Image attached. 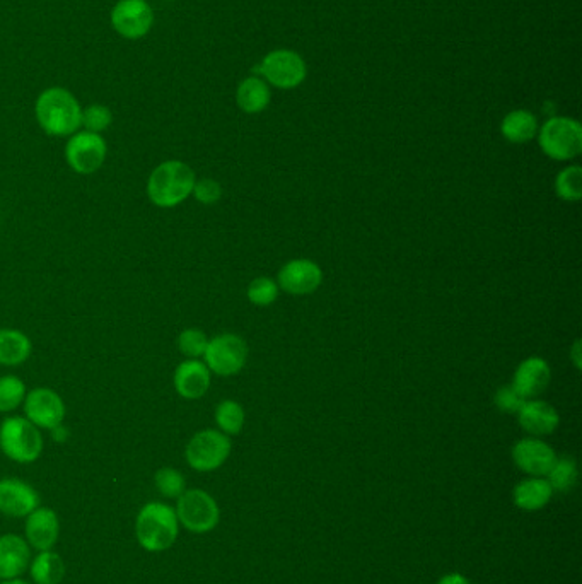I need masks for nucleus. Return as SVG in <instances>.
I'll list each match as a JSON object with an SVG mask.
<instances>
[{
  "mask_svg": "<svg viewBox=\"0 0 582 584\" xmlns=\"http://www.w3.org/2000/svg\"><path fill=\"white\" fill-rule=\"evenodd\" d=\"M197 175L192 166L180 159L158 164L147 178L146 195L159 209H175L192 197Z\"/></svg>",
  "mask_w": 582,
  "mask_h": 584,
  "instance_id": "1",
  "label": "nucleus"
},
{
  "mask_svg": "<svg viewBox=\"0 0 582 584\" xmlns=\"http://www.w3.org/2000/svg\"><path fill=\"white\" fill-rule=\"evenodd\" d=\"M555 192L557 197L564 202L574 204L582 199V168L577 164L567 166L559 171L555 178Z\"/></svg>",
  "mask_w": 582,
  "mask_h": 584,
  "instance_id": "29",
  "label": "nucleus"
},
{
  "mask_svg": "<svg viewBox=\"0 0 582 584\" xmlns=\"http://www.w3.org/2000/svg\"><path fill=\"white\" fill-rule=\"evenodd\" d=\"M279 284L268 279V277H258L255 281L250 282L248 286V301L255 306H260V308H265V306H270L274 304L279 298Z\"/></svg>",
  "mask_w": 582,
  "mask_h": 584,
  "instance_id": "32",
  "label": "nucleus"
},
{
  "mask_svg": "<svg viewBox=\"0 0 582 584\" xmlns=\"http://www.w3.org/2000/svg\"><path fill=\"white\" fill-rule=\"evenodd\" d=\"M582 342L577 339L572 345L571 352H569V357H571L572 364L576 366L577 371H581L582 368Z\"/></svg>",
  "mask_w": 582,
  "mask_h": 584,
  "instance_id": "36",
  "label": "nucleus"
},
{
  "mask_svg": "<svg viewBox=\"0 0 582 584\" xmlns=\"http://www.w3.org/2000/svg\"><path fill=\"white\" fill-rule=\"evenodd\" d=\"M154 484L159 494L166 499H178L183 492L187 491L185 475L173 467L159 468L154 475Z\"/></svg>",
  "mask_w": 582,
  "mask_h": 584,
  "instance_id": "30",
  "label": "nucleus"
},
{
  "mask_svg": "<svg viewBox=\"0 0 582 584\" xmlns=\"http://www.w3.org/2000/svg\"><path fill=\"white\" fill-rule=\"evenodd\" d=\"M270 94L272 93L268 89L267 82L262 81L260 77H248L239 84L236 103L245 113L257 115L270 105V98H272Z\"/></svg>",
  "mask_w": 582,
  "mask_h": 584,
  "instance_id": "24",
  "label": "nucleus"
},
{
  "mask_svg": "<svg viewBox=\"0 0 582 584\" xmlns=\"http://www.w3.org/2000/svg\"><path fill=\"white\" fill-rule=\"evenodd\" d=\"M552 496V487L543 477H530V479L521 480L513 491L514 506L528 511V513L545 508L550 503Z\"/></svg>",
  "mask_w": 582,
  "mask_h": 584,
  "instance_id": "22",
  "label": "nucleus"
},
{
  "mask_svg": "<svg viewBox=\"0 0 582 584\" xmlns=\"http://www.w3.org/2000/svg\"><path fill=\"white\" fill-rule=\"evenodd\" d=\"M321 282L323 270L318 263L308 258L287 262L277 275L279 289L291 296H309L320 289Z\"/></svg>",
  "mask_w": 582,
  "mask_h": 584,
  "instance_id": "13",
  "label": "nucleus"
},
{
  "mask_svg": "<svg viewBox=\"0 0 582 584\" xmlns=\"http://www.w3.org/2000/svg\"><path fill=\"white\" fill-rule=\"evenodd\" d=\"M33 342L18 328H0V366L19 368L30 361Z\"/></svg>",
  "mask_w": 582,
  "mask_h": 584,
  "instance_id": "21",
  "label": "nucleus"
},
{
  "mask_svg": "<svg viewBox=\"0 0 582 584\" xmlns=\"http://www.w3.org/2000/svg\"><path fill=\"white\" fill-rule=\"evenodd\" d=\"M524 402L526 400L514 390L513 385L502 386L494 395L495 407L504 412V414L518 415Z\"/></svg>",
  "mask_w": 582,
  "mask_h": 584,
  "instance_id": "35",
  "label": "nucleus"
},
{
  "mask_svg": "<svg viewBox=\"0 0 582 584\" xmlns=\"http://www.w3.org/2000/svg\"><path fill=\"white\" fill-rule=\"evenodd\" d=\"M24 417L40 431H52L62 426L67 414L64 398L48 386H36L26 393L23 402Z\"/></svg>",
  "mask_w": 582,
  "mask_h": 584,
  "instance_id": "10",
  "label": "nucleus"
},
{
  "mask_svg": "<svg viewBox=\"0 0 582 584\" xmlns=\"http://www.w3.org/2000/svg\"><path fill=\"white\" fill-rule=\"evenodd\" d=\"M28 386L16 374L0 376V414H12L23 407Z\"/></svg>",
  "mask_w": 582,
  "mask_h": 584,
  "instance_id": "27",
  "label": "nucleus"
},
{
  "mask_svg": "<svg viewBox=\"0 0 582 584\" xmlns=\"http://www.w3.org/2000/svg\"><path fill=\"white\" fill-rule=\"evenodd\" d=\"M40 504V494L33 485L12 477L0 480V513L9 518H26Z\"/></svg>",
  "mask_w": 582,
  "mask_h": 584,
  "instance_id": "15",
  "label": "nucleus"
},
{
  "mask_svg": "<svg viewBox=\"0 0 582 584\" xmlns=\"http://www.w3.org/2000/svg\"><path fill=\"white\" fill-rule=\"evenodd\" d=\"M202 359L210 373L229 378L245 368L248 344L236 333H221L214 339H209Z\"/></svg>",
  "mask_w": 582,
  "mask_h": 584,
  "instance_id": "8",
  "label": "nucleus"
},
{
  "mask_svg": "<svg viewBox=\"0 0 582 584\" xmlns=\"http://www.w3.org/2000/svg\"><path fill=\"white\" fill-rule=\"evenodd\" d=\"M559 456L550 444L540 438L519 439L513 446V462L523 474L530 477H547Z\"/></svg>",
  "mask_w": 582,
  "mask_h": 584,
  "instance_id": "14",
  "label": "nucleus"
},
{
  "mask_svg": "<svg viewBox=\"0 0 582 584\" xmlns=\"http://www.w3.org/2000/svg\"><path fill=\"white\" fill-rule=\"evenodd\" d=\"M233 443L227 434L219 429H202L188 441L185 460L195 472H214L227 462Z\"/></svg>",
  "mask_w": 582,
  "mask_h": 584,
  "instance_id": "7",
  "label": "nucleus"
},
{
  "mask_svg": "<svg viewBox=\"0 0 582 584\" xmlns=\"http://www.w3.org/2000/svg\"><path fill=\"white\" fill-rule=\"evenodd\" d=\"M257 72L275 88L294 89L306 79V64L299 53L275 50L262 60Z\"/></svg>",
  "mask_w": 582,
  "mask_h": 584,
  "instance_id": "11",
  "label": "nucleus"
},
{
  "mask_svg": "<svg viewBox=\"0 0 582 584\" xmlns=\"http://www.w3.org/2000/svg\"><path fill=\"white\" fill-rule=\"evenodd\" d=\"M31 547L26 538L7 533L0 537V579H18L31 564Z\"/></svg>",
  "mask_w": 582,
  "mask_h": 584,
  "instance_id": "20",
  "label": "nucleus"
},
{
  "mask_svg": "<svg viewBox=\"0 0 582 584\" xmlns=\"http://www.w3.org/2000/svg\"><path fill=\"white\" fill-rule=\"evenodd\" d=\"M550 381H552L550 364L543 357L533 356L519 364L511 385L524 400H533L547 390Z\"/></svg>",
  "mask_w": 582,
  "mask_h": 584,
  "instance_id": "17",
  "label": "nucleus"
},
{
  "mask_svg": "<svg viewBox=\"0 0 582 584\" xmlns=\"http://www.w3.org/2000/svg\"><path fill=\"white\" fill-rule=\"evenodd\" d=\"M154 12L146 0H120L111 11V26L127 40H139L152 30Z\"/></svg>",
  "mask_w": 582,
  "mask_h": 584,
  "instance_id": "12",
  "label": "nucleus"
},
{
  "mask_svg": "<svg viewBox=\"0 0 582 584\" xmlns=\"http://www.w3.org/2000/svg\"><path fill=\"white\" fill-rule=\"evenodd\" d=\"M538 120L528 110H514L507 113L501 123V134L511 144H526L538 134Z\"/></svg>",
  "mask_w": 582,
  "mask_h": 584,
  "instance_id": "23",
  "label": "nucleus"
},
{
  "mask_svg": "<svg viewBox=\"0 0 582 584\" xmlns=\"http://www.w3.org/2000/svg\"><path fill=\"white\" fill-rule=\"evenodd\" d=\"M192 197L197 200L198 204H217L222 197L221 183L214 180V178H200V180L197 178L195 187H193Z\"/></svg>",
  "mask_w": 582,
  "mask_h": 584,
  "instance_id": "34",
  "label": "nucleus"
},
{
  "mask_svg": "<svg viewBox=\"0 0 582 584\" xmlns=\"http://www.w3.org/2000/svg\"><path fill=\"white\" fill-rule=\"evenodd\" d=\"M43 448V434L24 415H11L0 424V450L12 462L21 465L38 462Z\"/></svg>",
  "mask_w": 582,
  "mask_h": 584,
  "instance_id": "4",
  "label": "nucleus"
},
{
  "mask_svg": "<svg viewBox=\"0 0 582 584\" xmlns=\"http://www.w3.org/2000/svg\"><path fill=\"white\" fill-rule=\"evenodd\" d=\"M178 523L188 532L204 535L219 525L221 509L216 499L202 489H187L178 499L175 508Z\"/></svg>",
  "mask_w": 582,
  "mask_h": 584,
  "instance_id": "6",
  "label": "nucleus"
},
{
  "mask_svg": "<svg viewBox=\"0 0 582 584\" xmlns=\"http://www.w3.org/2000/svg\"><path fill=\"white\" fill-rule=\"evenodd\" d=\"M176 344H178V351L187 359H202L205 349H207V344H209V339H207L204 330L187 328V330H183L178 335Z\"/></svg>",
  "mask_w": 582,
  "mask_h": 584,
  "instance_id": "31",
  "label": "nucleus"
},
{
  "mask_svg": "<svg viewBox=\"0 0 582 584\" xmlns=\"http://www.w3.org/2000/svg\"><path fill=\"white\" fill-rule=\"evenodd\" d=\"M180 535V523L175 508L169 504L147 503L135 518V538L142 549L152 554L169 550Z\"/></svg>",
  "mask_w": 582,
  "mask_h": 584,
  "instance_id": "3",
  "label": "nucleus"
},
{
  "mask_svg": "<svg viewBox=\"0 0 582 584\" xmlns=\"http://www.w3.org/2000/svg\"><path fill=\"white\" fill-rule=\"evenodd\" d=\"M214 419L221 433L227 434L229 438L238 436L245 427V409L236 400H222L216 407Z\"/></svg>",
  "mask_w": 582,
  "mask_h": 584,
  "instance_id": "26",
  "label": "nucleus"
},
{
  "mask_svg": "<svg viewBox=\"0 0 582 584\" xmlns=\"http://www.w3.org/2000/svg\"><path fill=\"white\" fill-rule=\"evenodd\" d=\"M50 433H52V438L55 439V441H59V443H64L65 439H67V436H69V433H67V429H65L64 424H62V426L55 427V429H52Z\"/></svg>",
  "mask_w": 582,
  "mask_h": 584,
  "instance_id": "38",
  "label": "nucleus"
},
{
  "mask_svg": "<svg viewBox=\"0 0 582 584\" xmlns=\"http://www.w3.org/2000/svg\"><path fill=\"white\" fill-rule=\"evenodd\" d=\"M437 584H472V583H470V579L466 578V576H463V574L451 573L446 574V576H443V578L439 579V581H437Z\"/></svg>",
  "mask_w": 582,
  "mask_h": 584,
  "instance_id": "37",
  "label": "nucleus"
},
{
  "mask_svg": "<svg viewBox=\"0 0 582 584\" xmlns=\"http://www.w3.org/2000/svg\"><path fill=\"white\" fill-rule=\"evenodd\" d=\"M60 537V521L57 513L50 508H36L26 516L24 523V538L31 549L38 552L52 550Z\"/></svg>",
  "mask_w": 582,
  "mask_h": 584,
  "instance_id": "16",
  "label": "nucleus"
},
{
  "mask_svg": "<svg viewBox=\"0 0 582 584\" xmlns=\"http://www.w3.org/2000/svg\"><path fill=\"white\" fill-rule=\"evenodd\" d=\"M113 123V113L105 105H89L82 110L81 127L93 134H103Z\"/></svg>",
  "mask_w": 582,
  "mask_h": 584,
  "instance_id": "33",
  "label": "nucleus"
},
{
  "mask_svg": "<svg viewBox=\"0 0 582 584\" xmlns=\"http://www.w3.org/2000/svg\"><path fill=\"white\" fill-rule=\"evenodd\" d=\"M548 484L552 487L553 492H571L576 487L579 472L577 465L572 458H557L553 467L550 468L547 477Z\"/></svg>",
  "mask_w": 582,
  "mask_h": 584,
  "instance_id": "28",
  "label": "nucleus"
},
{
  "mask_svg": "<svg viewBox=\"0 0 582 584\" xmlns=\"http://www.w3.org/2000/svg\"><path fill=\"white\" fill-rule=\"evenodd\" d=\"M519 426L533 438L550 436L559 429L560 415L557 409L543 400H526L518 412Z\"/></svg>",
  "mask_w": 582,
  "mask_h": 584,
  "instance_id": "19",
  "label": "nucleus"
},
{
  "mask_svg": "<svg viewBox=\"0 0 582 584\" xmlns=\"http://www.w3.org/2000/svg\"><path fill=\"white\" fill-rule=\"evenodd\" d=\"M536 135L545 156L553 161H572L582 152V127L574 118L552 117Z\"/></svg>",
  "mask_w": 582,
  "mask_h": 584,
  "instance_id": "5",
  "label": "nucleus"
},
{
  "mask_svg": "<svg viewBox=\"0 0 582 584\" xmlns=\"http://www.w3.org/2000/svg\"><path fill=\"white\" fill-rule=\"evenodd\" d=\"M212 373L200 359H187L178 364L173 374L175 392L185 400H200L209 392Z\"/></svg>",
  "mask_w": 582,
  "mask_h": 584,
  "instance_id": "18",
  "label": "nucleus"
},
{
  "mask_svg": "<svg viewBox=\"0 0 582 584\" xmlns=\"http://www.w3.org/2000/svg\"><path fill=\"white\" fill-rule=\"evenodd\" d=\"M108 146L101 134L79 130L65 144V163L77 175H94L105 164Z\"/></svg>",
  "mask_w": 582,
  "mask_h": 584,
  "instance_id": "9",
  "label": "nucleus"
},
{
  "mask_svg": "<svg viewBox=\"0 0 582 584\" xmlns=\"http://www.w3.org/2000/svg\"><path fill=\"white\" fill-rule=\"evenodd\" d=\"M30 576L35 584H60L64 581V559L53 550H43L31 559Z\"/></svg>",
  "mask_w": 582,
  "mask_h": 584,
  "instance_id": "25",
  "label": "nucleus"
},
{
  "mask_svg": "<svg viewBox=\"0 0 582 584\" xmlns=\"http://www.w3.org/2000/svg\"><path fill=\"white\" fill-rule=\"evenodd\" d=\"M35 113L38 125L52 137H70L81 129V105L67 89H45L36 100Z\"/></svg>",
  "mask_w": 582,
  "mask_h": 584,
  "instance_id": "2",
  "label": "nucleus"
},
{
  "mask_svg": "<svg viewBox=\"0 0 582 584\" xmlns=\"http://www.w3.org/2000/svg\"><path fill=\"white\" fill-rule=\"evenodd\" d=\"M0 584H30L23 581V579H7V581H2Z\"/></svg>",
  "mask_w": 582,
  "mask_h": 584,
  "instance_id": "39",
  "label": "nucleus"
}]
</instances>
